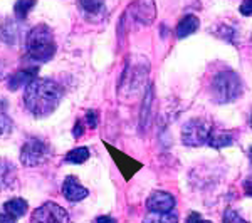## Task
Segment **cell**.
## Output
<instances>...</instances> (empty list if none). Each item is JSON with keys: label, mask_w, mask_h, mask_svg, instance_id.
Segmentation results:
<instances>
[{"label": "cell", "mask_w": 252, "mask_h": 223, "mask_svg": "<svg viewBox=\"0 0 252 223\" xmlns=\"http://www.w3.org/2000/svg\"><path fill=\"white\" fill-rule=\"evenodd\" d=\"M63 99V89L56 81L37 78L24 91V104L34 117H46L56 111Z\"/></svg>", "instance_id": "6da1fadb"}, {"label": "cell", "mask_w": 252, "mask_h": 223, "mask_svg": "<svg viewBox=\"0 0 252 223\" xmlns=\"http://www.w3.org/2000/svg\"><path fill=\"white\" fill-rule=\"evenodd\" d=\"M26 49L27 56L35 62L42 64L54 57L56 39L51 27H47L46 24H39V26L32 27L26 40Z\"/></svg>", "instance_id": "7a4b0ae2"}, {"label": "cell", "mask_w": 252, "mask_h": 223, "mask_svg": "<svg viewBox=\"0 0 252 223\" xmlns=\"http://www.w3.org/2000/svg\"><path fill=\"white\" fill-rule=\"evenodd\" d=\"M241 92L242 83L234 71H222L212 79V97L215 103H232L241 96Z\"/></svg>", "instance_id": "3957f363"}, {"label": "cell", "mask_w": 252, "mask_h": 223, "mask_svg": "<svg viewBox=\"0 0 252 223\" xmlns=\"http://www.w3.org/2000/svg\"><path fill=\"white\" fill-rule=\"evenodd\" d=\"M210 133H212V126L204 117H193V119L187 121L182 128V141L187 146H204L209 143Z\"/></svg>", "instance_id": "277c9868"}, {"label": "cell", "mask_w": 252, "mask_h": 223, "mask_svg": "<svg viewBox=\"0 0 252 223\" xmlns=\"http://www.w3.org/2000/svg\"><path fill=\"white\" fill-rule=\"evenodd\" d=\"M49 158H51V148L39 138H31L20 148V163L29 168L47 163Z\"/></svg>", "instance_id": "5b68a950"}, {"label": "cell", "mask_w": 252, "mask_h": 223, "mask_svg": "<svg viewBox=\"0 0 252 223\" xmlns=\"http://www.w3.org/2000/svg\"><path fill=\"white\" fill-rule=\"evenodd\" d=\"M31 223H69V213L61 205L47 201L32 212Z\"/></svg>", "instance_id": "8992f818"}, {"label": "cell", "mask_w": 252, "mask_h": 223, "mask_svg": "<svg viewBox=\"0 0 252 223\" xmlns=\"http://www.w3.org/2000/svg\"><path fill=\"white\" fill-rule=\"evenodd\" d=\"M175 206V198L166 192H153L146 200V208L152 213L172 212Z\"/></svg>", "instance_id": "52a82bcc"}, {"label": "cell", "mask_w": 252, "mask_h": 223, "mask_svg": "<svg viewBox=\"0 0 252 223\" xmlns=\"http://www.w3.org/2000/svg\"><path fill=\"white\" fill-rule=\"evenodd\" d=\"M63 195L69 201H81L88 196L89 192L88 188H84L79 183V180L76 176H67L63 183Z\"/></svg>", "instance_id": "ba28073f"}, {"label": "cell", "mask_w": 252, "mask_h": 223, "mask_svg": "<svg viewBox=\"0 0 252 223\" xmlns=\"http://www.w3.org/2000/svg\"><path fill=\"white\" fill-rule=\"evenodd\" d=\"M143 78H146V72L143 71V67H131V72H125V81L121 86H123V89H129L128 94L135 96L141 89V86H143Z\"/></svg>", "instance_id": "9c48e42d"}, {"label": "cell", "mask_w": 252, "mask_h": 223, "mask_svg": "<svg viewBox=\"0 0 252 223\" xmlns=\"http://www.w3.org/2000/svg\"><path fill=\"white\" fill-rule=\"evenodd\" d=\"M34 79H37V71L35 69H24V71H17L9 78V87L10 91H17L22 86H29Z\"/></svg>", "instance_id": "30bf717a"}, {"label": "cell", "mask_w": 252, "mask_h": 223, "mask_svg": "<svg viewBox=\"0 0 252 223\" xmlns=\"http://www.w3.org/2000/svg\"><path fill=\"white\" fill-rule=\"evenodd\" d=\"M15 180H17V173L14 165L0 158V190L12 188L15 185Z\"/></svg>", "instance_id": "8fae6325"}, {"label": "cell", "mask_w": 252, "mask_h": 223, "mask_svg": "<svg viewBox=\"0 0 252 223\" xmlns=\"http://www.w3.org/2000/svg\"><path fill=\"white\" fill-rule=\"evenodd\" d=\"M198 26H200V20H198L197 15H185V17L178 22L177 30H175L177 32V37L185 39V37H189V35L195 34Z\"/></svg>", "instance_id": "7c38bea8"}, {"label": "cell", "mask_w": 252, "mask_h": 223, "mask_svg": "<svg viewBox=\"0 0 252 223\" xmlns=\"http://www.w3.org/2000/svg\"><path fill=\"white\" fill-rule=\"evenodd\" d=\"M104 2L106 0H79V5L83 14L91 20V19H99L103 15Z\"/></svg>", "instance_id": "4fadbf2b"}, {"label": "cell", "mask_w": 252, "mask_h": 223, "mask_svg": "<svg viewBox=\"0 0 252 223\" xmlns=\"http://www.w3.org/2000/svg\"><path fill=\"white\" fill-rule=\"evenodd\" d=\"M234 143V136L230 133H223V131H214L210 133V138H209V146L212 148H225V146H230Z\"/></svg>", "instance_id": "5bb4252c"}, {"label": "cell", "mask_w": 252, "mask_h": 223, "mask_svg": "<svg viewBox=\"0 0 252 223\" xmlns=\"http://www.w3.org/2000/svg\"><path fill=\"white\" fill-rule=\"evenodd\" d=\"M3 212L12 215V217H15V218L22 217V215L27 212V201L22 200V198H12V200L5 201Z\"/></svg>", "instance_id": "9a60e30c"}, {"label": "cell", "mask_w": 252, "mask_h": 223, "mask_svg": "<svg viewBox=\"0 0 252 223\" xmlns=\"http://www.w3.org/2000/svg\"><path fill=\"white\" fill-rule=\"evenodd\" d=\"M88 158H89V149L86 146H81V148L71 149L66 155V158H64V161H66V163H72V165H83L88 161Z\"/></svg>", "instance_id": "2e32d148"}, {"label": "cell", "mask_w": 252, "mask_h": 223, "mask_svg": "<svg viewBox=\"0 0 252 223\" xmlns=\"http://www.w3.org/2000/svg\"><path fill=\"white\" fill-rule=\"evenodd\" d=\"M37 3V0H17L14 5V14L19 20H24L27 17V14L34 9V5Z\"/></svg>", "instance_id": "e0dca14e"}, {"label": "cell", "mask_w": 252, "mask_h": 223, "mask_svg": "<svg viewBox=\"0 0 252 223\" xmlns=\"http://www.w3.org/2000/svg\"><path fill=\"white\" fill-rule=\"evenodd\" d=\"M155 218L148 217L145 218L143 223H178V215L173 212H166V213H153Z\"/></svg>", "instance_id": "ac0fdd59"}, {"label": "cell", "mask_w": 252, "mask_h": 223, "mask_svg": "<svg viewBox=\"0 0 252 223\" xmlns=\"http://www.w3.org/2000/svg\"><path fill=\"white\" fill-rule=\"evenodd\" d=\"M12 128H14V123H12L10 117L7 114H3V112H0V136L9 135L12 131Z\"/></svg>", "instance_id": "d6986e66"}, {"label": "cell", "mask_w": 252, "mask_h": 223, "mask_svg": "<svg viewBox=\"0 0 252 223\" xmlns=\"http://www.w3.org/2000/svg\"><path fill=\"white\" fill-rule=\"evenodd\" d=\"M223 223H249V222L244 220L241 215L234 212V210H227L225 215H223Z\"/></svg>", "instance_id": "ffe728a7"}, {"label": "cell", "mask_w": 252, "mask_h": 223, "mask_svg": "<svg viewBox=\"0 0 252 223\" xmlns=\"http://www.w3.org/2000/svg\"><path fill=\"white\" fill-rule=\"evenodd\" d=\"M86 121H88V124H89V126H91L93 129L97 128V121H99L97 111H88V112H86Z\"/></svg>", "instance_id": "44dd1931"}, {"label": "cell", "mask_w": 252, "mask_h": 223, "mask_svg": "<svg viewBox=\"0 0 252 223\" xmlns=\"http://www.w3.org/2000/svg\"><path fill=\"white\" fill-rule=\"evenodd\" d=\"M241 14L252 15V0H244L242 5H241Z\"/></svg>", "instance_id": "7402d4cb"}, {"label": "cell", "mask_w": 252, "mask_h": 223, "mask_svg": "<svg viewBox=\"0 0 252 223\" xmlns=\"http://www.w3.org/2000/svg\"><path fill=\"white\" fill-rule=\"evenodd\" d=\"M187 223H212V222L204 220V218H202L198 213H190V217H189V220H187Z\"/></svg>", "instance_id": "603a6c76"}, {"label": "cell", "mask_w": 252, "mask_h": 223, "mask_svg": "<svg viewBox=\"0 0 252 223\" xmlns=\"http://www.w3.org/2000/svg\"><path fill=\"white\" fill-rule=\"evenodd\" d=\"M0 223H17V220H15V217L3 212V213H0Z\"/></svg>", "instance_id": "cb8c5ba5"}, {"label": "cell", "mask_w": 252, "mask_h": 223, "mask_svg": "<svg viewBox=\"0 0 252 223\" xmlns=\"http://www.w3.org/2000/svg\"><path fill=\"white\" fill-rule=\"evenodd\" d=\"M84 128H83V121H78L74 126V131H72V135H74V138H79L81 135H83Z\"/></svg>", "instance_id": "d4e9b609"}, {"label": "cell", "mask_w": 252, "mask_h": 223, "mask_svg": "<svg viewBox=\"0 0 252 223\" xmlns=\"http://www.w3.org/2000/svg\"><path fill=\"white\" fill-rule=\"evenodd\" d=\"M244 192H246L247 196H252V180L244 181Z\"/></svg>", "instance_id": "484cf974"}, {"label": "cell", "mask_w": 252, "mask_h": 223, "mask_svg": "<svg viewBox=\"0 0 252 223\" xmlns=\"http://www.w3.org/2000/svg\"><path fill=\"white\" fill-rule=\"evenodd\" d=\"M96 223H116V220L113 217H97L96 218Z\"/></svg>", "instance_id": "4316f807"}, {"label": "cell", "mask_w": 252, "mask_h": 223, "mask_svg": "<svg viewBox=\"0 0 252 223\" xmlns=\"http://www.w3.org/2000/svg\"><path fill=\"white\" fill-rule=\"evenodd\" d=\"M249 160H251V163H252V146L249 148Z\"/></svg>", "instance_id": "83f0119b"}, {"label": "cell", "mask_w": 252, "mask_h": 223, "mask_svg": "<svg viewBox=\"0 0 252 223\" xmlns=\"http://www.w3.org/2000/svg\"><path fill=\"white\" fill-rule=\"evenodd\" d=\"M249 124H251V128H252V112H251V119H249Z\"/></svg>", "instance_id": "f1b7e54d"}]
</instances>
